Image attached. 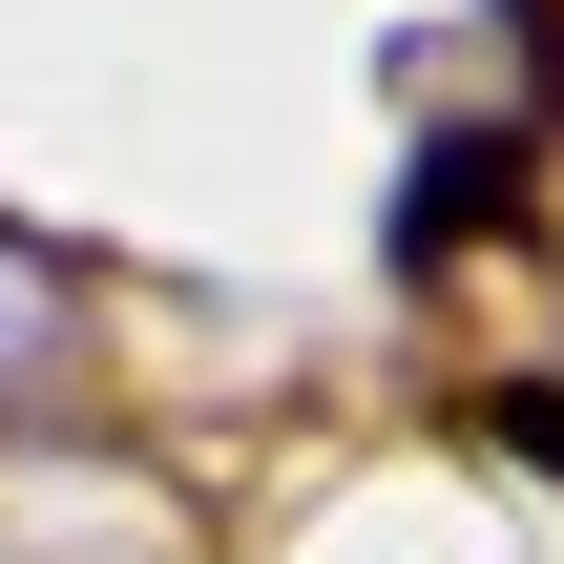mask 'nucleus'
<instances>
[{"mask_svg": "<svg viewBox=\"0 0 564 564\" xmlns=\"http://www.w3.org/2000/svg\"><path fill=\"white\" fill-rule=\"evenodd\" d=\"M523 230V126H440L419 167H398V272H460V251H502Z\"/></svg>", "mask_w": 564, "mask_h": 564, "instance_id": "nucleus-1", "label": "nucleus"}, {"mask_svg": "<svg viewBox=\"0 0 564 564\" xmlns=\"http://www.w3.org/2000/svg\"><path fill=\"white\" fill-rule=\"evenodd\" d=\"M460 440H481V460H523V481H564V377H481V398H460Z\"/></svg>", "mask_w": 564, "mask_h": 564, "instance_id": "nucleus-2", "label": "nucleus"}, {"mask_svg": "<svg viewBox=\"0 0 564 564\" xmlns=\"http://www.w3.org/2000/svg\"><path fill=\"white\" fill-rule=\"evenodd\" d=\"M523 21H564V0H523Z\"/></svg>", "mask_w": 564, "mask_h": 564, "instance_id": "nucleus-3", "label": "nucleus"}]
</instances>
